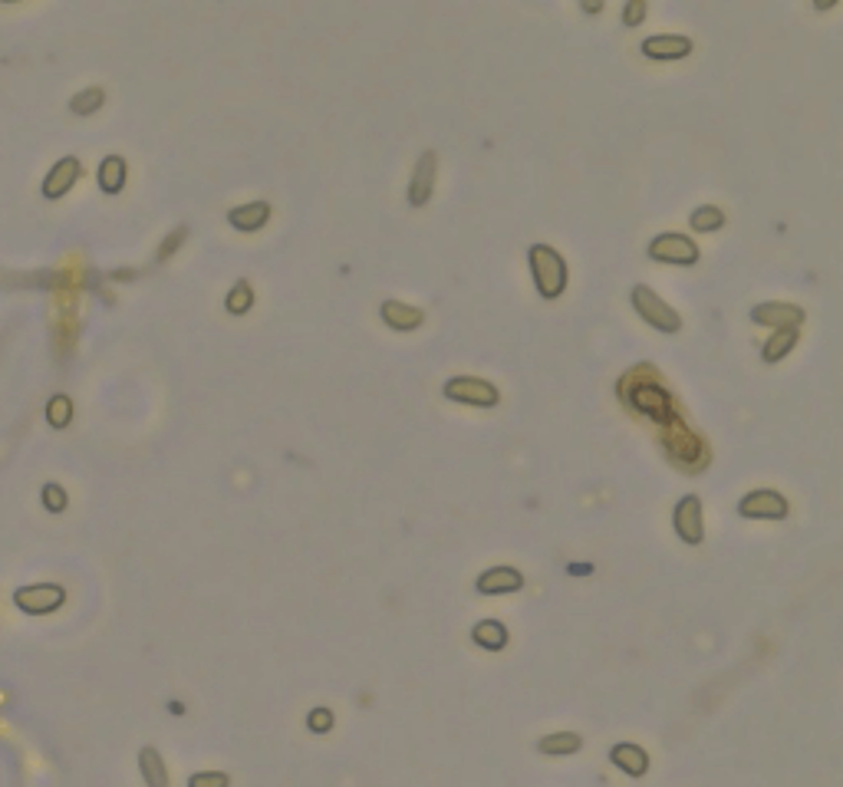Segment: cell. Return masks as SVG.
<instances>
[{
  "label": "cell",
  "instance_id": "28",
  "mask_svg": "<svg viewBox=\"0 0 843 787\" xmlns=\"http://www.w3.org/2000/svg\"><path fill=\"white\" fill-rule=\"evenodd\" d=\"M307 725H310V732H317V735H327L333 732V712L330 708H313V712L307 715Z\"/></svg>",
  "mask_w": 843,
  "mask_h": 787
},
{
  "label": "cell",
  "instance_id": "23",
  "mask_svg": "<svg viewBox=\"0 0 843 787\" xmlns=\"http://www.w3.org/2000/svg\"><path fill=\"white\" fill-rule=\"evenodd\" d=\"M103 103H106V93L99 86H93V89H83V93H76L70 99V109L76 112V116H93V112Z\"/></svg>",
  "mask_w": 843,
  "mask_h": 787
},
{
  "label": "cell",
  "instance_id": "21",
  "mask_svg": "<svg viewBox=\"0 0 843 787\" xmlns=\"http://www.w3.org/2000/svg\"><path fill=\"white\" fill-rule=\"evenodd\" d=\"M47 422L50 429H66L73 422V399L66 392H56L47 399Z\"/></svg>",
  "mask_w": 843,
  "mask_h": 787
},
{
  "label": "cell",
  "instance_id": "27",
  "mask_svg": "<svg viewBox=\"0 0 843 787\" xmlns=\"http://www.w3.org/2000/svg\"><path fill=\"white\" fill-rule=\"evenodd\" d=\"M188 787H231V778L224 771H198L188 778Z\"/></svg>",
  "mask_w": 843,
  "mask_h": 787
},
{
  "label": "cell",
  "instance_id": "22",
  "mask_svg": "<svg viewBox=\"0 0 843 787\" xmlns=\"http://www.w3.org/2000/svg\"><path fill=\"white\" fill-rule=\"evenodd\" d=\"M797 346V330H778L764 343V363H778L781 356H788Z\"/></svg>",
  "mask_w": 843,
  "mask_h": 787
},
{
  "label": "cell",
  "instance_id": "4",
  "mask_svg": "<svg viewBox=\"0 0 843 787\" xmlns=\"http://www.w3.org/2000/svg\"><path fill=\"white\" fill-rule=\"evenodd\" d=\"M445 396L455 402H468V406H498L501 392L491 386L488 379L475 376H455L445 382Z\"/></svg>",
  "mask_w": 843,
  "mask_h": 787
},
{
  "label": "cell",
  "instance_id": "1",
  "mask_svg": "<svg viewBox=\"0 0 843 787\" xmlns=\"http://www.w3.org/2000/svg\"><path fill=\"white\" fill-rule=\"evenodd\" d=\"M531 271H534V284L541 290V297L554 300L564 294L567 267H564V257H560L554 247H547V244L531 247Z\"/></svg>",
  "mask_w": 843,
  "mask_h": 787
},
{
  "label": "cell",
  "instance_id": "5",
  "mask_svg": "<svg viewBox=\"0 0 843 787\" xmlns=\"http://www.w3.org/2000/svg\"><path fill=\"white\" fill-rule=\"evenodd\" d=\"M649 257H653V261L692 267L699 261V247H695V241L685 238V234H662V238L649 244Z\"/></svg>",
  "mask_w": 843,
  "mask_h": 787
},
{
  "label": "cell",
  "instance_id": "15",
  "mask_svg": "<svg viewBox=\"0 0 843 787\" xmlns=\"http://www.w3.org/2000/svg\"><path fill=\"white\" fill-rule=\"evenodd\" d=\"M583 748V738L577 732H554V735H544L537 741V751L547 758H567V755H577Z\"/></svg>",
  "mask_w": 843,
  "mask_h": 787
},
{
  "label": "cell",
  "instance_id": "10",
  "mask_svg": "<svg viewBox=\"0 0 843 787\" xmlns=\"http://www.w3.org/2000/svg\"><path fill=\"white\" fill-rule=\"evenodd\" d=\"M751 320L764 326H778V330H794L804 320V310L791 307V303H761V307L751 310Z\"/></svg>",
  "mask_w": 843,
  "mask_h": 787
},
{
  "label": "cell",
  "instance_id": "2",
  "mask_svg": "<svg viewBox=\"0 0 843 787\" xmlns=\"http://www.w3.org/2000/svg\"><path fill=\"white\" fill-rule=\"evenodd\" d=\"M66 603V590L60 583H30L14 590V606L27 616H50Z\"/></svg>",
  "mask_w": 843,
  "mask_h": 787
},
{
  "label": "cell",
  "instance_id": "14",
  "mask_svg": "<svg viewBox=\"0 0 843 787\" xmlns=\"http://www.w3.org/2000/svg\"><path fill=\"white\" fill-rule=\"evenodd\" d=\"M382 320H386L392 330H415V326H422L425 313L409 307V303H399V300H386L382 303Z\"/></svg>",
  "mask_w": 843,
  "mask_h": 787
},
{
  "label": "cell",
  "instance_id": "6",
  "mask_svg": "<svg viewBox=\"0 0 843 787\" xmlns=\"http://www.w3.org/2000/svg\"><path fill=\"white\" fill-rule=\"evenodd\" d=\"M788 511H791L788 501H784L778 491H751L738 504L741 517H764V521H784Z\"/></svg>",
  "mask_w": 843,
  "mask_h": 787
},
{
  "label": "cell",
  "instance_id": "9",
  "mask_svg": "<svg viewBox=\"0 0 843 787\" xmlns=\"http://www.w3.org/2000/svg\"><path fill=\"white\" fill-rule=\"evenodd\" d=\"M478 593H485V597H494V593H517L524 587V573L514 570V567H491L478 577Z\"/></svg>",
  "mask_w": 843,
  "mask_h": 787
},
{
  "label": "cell",
  "instance_id": "29",
  "mask_svg": "<svg viewBox=\"0 0 843 787\" xmlns=\"http://www.w3.org/2000/svg\"><path fill=\"white\" fill-rule=\"evenodd\" d=\"M643 14H646V0H636V4H626V24H629V27L643 24Z\"/></svg>",
  "mask_w": 843,
  "mask_h": 787
},
{
  "label": "cell",
  "instance_id": "24",
  "mask_svg": "<svg viewBox=\"0 0 843 787\" xmlns=\"http://www.w3.org/2000/svg\"><path fill=\"white\" fill-rule=\"evenodd\" d=\"M722 224H725V215L712 205H705L692 215V231H718Z\"/></svg>",
  "mask_w": 843,
  "mask_h": 787
},
{
  "label": "cell",
  "instance_id": "18",
  "mask_svg": "<svg viewBox=\"0 0 843 787\" xmlns=\"http://www.w3.org/2000/svg\"><path fill=\"white\" fill-rule=\"evenodd\" d=\"M99 188L106 195H119L126 188V159L122 155H106L103 165H99Z\"/></svg>",
  "mask_w": 843,
  "mask_h": 787
},
{
  "label": "cell",
  "instance_id": "3",
  "mask_svg": "<svg viewBox=\"0 0 843 787\" xmlns=\"http://www.w3.org/2000/svg\"><path fill=\"white\" fill-rule=\"evenodd\" d=\"M633 303H636L639 317H643L649 326H656V330H662V333H676L679 326H682L679 313L672 310L662 297H656L649 287H633Z\"/></svg>",
  "mask_w": 843,
  "mask_h": 787
},
{
  "label": "cell",
  "instance_id": "17",
  "mask_svg": "<svg viewBox=\"0 0 843 787\" xmlns=\"http://www.w3.org/2000/svg\"><path fill=\"white\" fill-rule=\"evenodd\" d=\"M267 218H271V205H267V201H251V205L234 208L231 215H228V221H231L238 231H257V228H264Z\"/></svg>",
  "mask_w": 843,
  "mask_h": 787
},
{
  "label": "cell",
  "instance_id": "11",
  "mask_svg": "<svg viewBox=\"0 0 843 787\" xmlns=\"http://www.w3.org/2000/svg\"><path fill=\"white\" fill-rule=\"evenodd\" d=\"M610 761L623 774H629V778H643V774L649 771V755L639 745H633V741H620V745H613Z\"/></svg>",
  "mask_w": 843,
  "mask_h": 787
},
{
  "label": "cell",
  "instance_id": "25",
  "mask_svg": "<svg viewBox=\"0 0 843 787\" xmlns=\"http://www.w3.org/2000/svg\"><path fill=\"white\" fill-rule=\"evenodd\" d=\"M40 501H43V508H47L50 514H63L66 504H70V498H66V491L56 485V481H50V485H43Z\"/></svg>",
  "mask_w": 843,
  "mask_h": 787
},
{
  "label": "cell",
  "instance_id": "7",
  "mask_svg": "<svg viewBox=\"0 0 843 787\" xmlns=\"http://www.w3.org/2000/svg\"><path fill=\"white\" fill-rule=\"evenodd\" d=\"M672 521H676V534L682 537L685 544H702V537H705L702 501L695 498V494H685V498L676 504V514H672Z\"/></svg>",
  "mask_w": 843,
  "mask_h": 787
},
{
  "label": "cell",
  "instance_id": "19",
  "mask_svg": "<svg viewBox=\"0 0 843 787\" xmlns=\"http://www.w3.org/2000/svg\"><path fill=\"white\" fill-rule=\"evenodd\" d=\"M471 639H475L481 649L498 652L508 646V629H504V623H498V620H481L475 629H471Z\"/></svg>",
  "mask_w": 843,
  "mask_h": 787
},
{
  "label": "cell",
  "instance_id": "26",
  "mask_svg": "<svg viewBox=\"0 0 843 787\" xmlns=\"http://www.w3.org/2000/svg\"><path fill=\"white\" fill-rule=\"evenodd\" d=\"M224 303H228L231 313H247V310H251V303H254L251 287H247L244 280H241L238 287H231V294H228V300H224Z\"/></svg>",
  "mask_w": 843,
  "mask_h": 787
},
{
  "label": "cell",
  "instance_id": "12",
  "mask_svg": "<svg viewBox=\"0 0 843 787\" xmlns=\"http://www.w3.org/2000/svg\"><path fill=\"white\" fill-rule=\"evenodd\" d=\"M643 53L653 56V60H682V56L692 53L689 37H676V33H662V37H649L643 43Z\"/></svg>",
  "mask_w": 843,
  "mask_h": 787
},
{
  "label": "cell",
  "instance_id": "8",
  "mask_svg": "<svg viewBox=\"0 0 843 787\" xmlns=\"http://www.w3.org/2000/svg\"><path fill=\"white\" fill-rule=\"evenodd\" d=\"M80 159H73V155H66V159H60L56 162L50 172H47V178H43V198L47 201H60V198H66L73 191V185H76V178H80Z\"/></svg>",
  "mask_w": 843,
  "mask_h": 787
},
{
  "label": "cell",
  "instance_id": "16",
  "mask_svg": "<svg viewBox=\"0 0 843 787\" xmlns=\"http://www.w3.org/2000/svg\"><path fill=\"white\" fill-rule=\"evenodd\" d=\"M139 771H142V781L145 787H168V768L159 755V748L145 745L139 751Z\"/></svg>",
  "mask_w": 843,
  "mask_h": 787
},
{
  "label": "cell",
  "instance_id": "20",
  "mask_svg": "<svg viewBox=\"0 0 843 787\" xmlns=\"http://www.w3.org/2000/svg\"><path fill=\"white\" fill-rule=\"evenodd\" d=\"M633 406L639 409V412H646V415H659L666 412V406H669V396L662 389H656V386H646V389H636L633 392Z\"/></svg>",
  "mask_w": 843,
  "mask_h": 787
},
{
  "label": "cell",
  "instance_id": "13",
  "mask_svg": "<svg viewBox=\"0 0 843 787\" xmlns=\"http://www.w3.org/2000/svg\"><path fill=\"white\" fill-rule=\"evenodd\" d=\"M432 185H435V152H425L419 159V165H415V175H412V185H409L412 205H425L432 195Z\"/></svg>",
  "mask_w": 843,
  "mask_h": 787
}]
</instances>
